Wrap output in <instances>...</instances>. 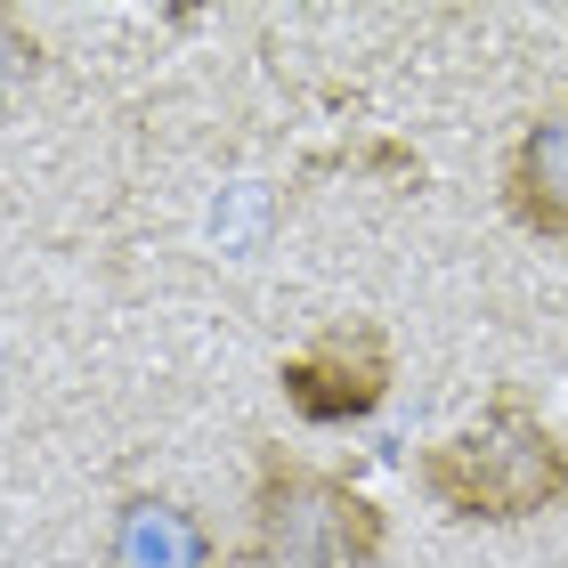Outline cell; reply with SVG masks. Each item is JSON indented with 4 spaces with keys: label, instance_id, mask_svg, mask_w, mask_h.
Listing matches in <instances>:
<instances>
[{
    "label": "cell",
    "instance_id": "obj_4",
    "mask_svg": "<svg viewBox=\"0 0 568 568\" xmlns=\"http://www.w3.org/2000/svg\"><path fill=\"white\" fill-rule=\"evenodd\" d=\"M504 212L545 244H568V106H545L504 154Z\"/></svg>",
    "mask_w": 568,
    "mask_h": 568
},
{
    "label": "cell",
    "instance_id": "obj_2",
    "mask_svg": "<svg viewBox=\"0 0 568 568\" xmlns=\"http://www.w3.org/2000/svg\"><path fill=\"white\" fill-rule=\"evenodd\" d=\"M390 520L366 487L317 471V463L261 447L244 496V560L252 568H374Z\"/></svg>",
    "mask_w": 568,
    "mask_h": 568
},
{
    "label": "cell",
    "instance_id": "obj_1",
    "mask_svg": "<svg viewBox=\"0 0 568 568\" xmlns=\"http://www.w3.org/2000/svg\"><path fill=\"white\" fill-rule=\"evenodd\" d=\"M415 487L447 520H479V528L545 520L568 504V438L536 415L520 382H504L463 430L430 438L415 455Z\"/></svg>",
    "mask_w": 568,
    "mask_h": 568
},
{
    "label": "cell",
    "instance_id": "obj_3",
    "mask_svg": "<svg viewBox=\"0 0 568 568\" xmlns=\"http://www.w3.org/2000/svg\"><path fill=\"white\" fill-rule=\"evenodd\" d=\"M276 382H284V406H293L301 423L342 430V423H366L374 406L390 398L398 357H390V333L374 317H342V325L308 333V342L276 366Z\"/></svg>",
    "mask_w": 568,
    "mask_h": 568
},
{
    "label": "cell",
    "instance_id": "obj_6",
    "mask_svg": "<svg viewBox=\"0 0 568 568\" xmlns=\"http://www.w3.org/2000/svg\"><path fill=\"white\" fill-rule=\"evenodd\" d=\"M33 65H41V41L24 33V24H17L9 9H0V106H9V98H17L24 82H33Z\"/></svg>",
    "mask_w": 568,
    "mask_h": 568
},
{
    "label": "cell",
    "instance_id": "obj_5",
    "mask_svg": "<svg viewBox=\"0 0 568 568\" xmlns=\"http://www.w3.org/2000/svg\"><path fill=\"white\" fill-rule=\"evenodd\" d=\"M106 568H227V552L203 528V511L171 496H122L106 528Z\"/></svg>",
    "mask_w": 568,
    "mask_h": 568
}]
</instances>
